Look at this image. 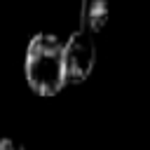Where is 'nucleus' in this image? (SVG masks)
Here are the masks:
<instances>
[{
    "label": "nucleus",
    "instance_id": "20e7f679",
    "mask_svg": "<svg viewBox=\"0 0 150 150\" xmlns=\"http://www.w3.org/2000/svg\"><path fill=\"white\" fill-rule=\"evenodd\" d=\"M0 150H26V148L14 138H0Z\"/></svg>",
    "mask_w": 150,
    "mask_h": 150
},
{
    "label": "nucleus",
    "instance_id": "f257e3e1",
    "mask_svg": "<svg viewBox=\"0 0 150 150\" xmlns=\"http://www.w3.org/2000/svg\"><path fill=\"white\" fill-rule=\"evenodd\" d=\"M26 82L38 96H56L66 87L63 77V40L54 33H35L28 40L23 56Z\"/></svg>",
    "mask_w": 150,
    "mask_h": 150
},
{
    "label": "nucleus",
    "instance_id": "7ed1b4c3",
    "mask_svg": "<svg viewBox=\"0 0 150 150\" xmlns=\"http://www.w3.org/2000/svg\"><path fill=\"white\" fill-rule=\"evenodd\" d=\"M110 21V5L105 0H87L82 2V9H80V28L89 35L103 30Z\"/></svg>",
    "mask_w": 150,
    "mask_h": 150
},
{
    "label": "nucleus",
    "instance_id": "f03ea898",
    "mask_svg": "<svg viewBox=\"0 0 150 150\" xmlns=\"http://www.w3.org/2000/svg\"><path fill=\"white\" fill-rule=\"evenodd\" d=\"M94 66H96L94 35L84 33L82 28L73 30L63 40V77H66V84H82L94 73Z\"/></svg>",
    "mask_w": 150,
    "mask_h": 150
}]
</instances>
